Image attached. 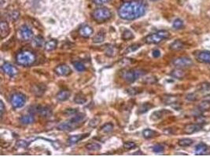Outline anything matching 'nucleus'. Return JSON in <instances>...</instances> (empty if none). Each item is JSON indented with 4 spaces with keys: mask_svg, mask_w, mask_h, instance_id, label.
Here are the masks:
<instances>
[{
    "mask_svg": "<svg viewBox=\"0 0 210 157\" xmlns=\"http://www.w3.org/2000/svg\"><path fill=\"white\" fill-rule=\"evenodd\" d=\"M147 9V3L143 0H131L120 6L118 15L123 20L133 21L143 17Z\"/></svg>",
    "mask_w": 210,
    "mask_h": 157,
    "instance_id": "f257e3e1",
    "label": "nucleus"
},
{
    "mask_svg": "<svg viewBox=\"0 0 210 157\" xmlns=\"http://www.w3.org/2000/svg\"><path fill=\"white\" fill-rule=\"evenodd\" d=\"M86 120L85 114L83 113H76V115L73 116L70 119L60 123L57 129L61 131H73L76 129L79 128L83 124Z\"/></svg>",
    "mask_w": 210,
    "mask_h": 157,
    "instance_id": "f03ea898",
    "label": "nucleus"
},
{
    "mask_svg": "<svg viewBox=\"0 0 210 157\" xmlns=\"http://www.w3.org/2000/svg\"><path fill=\"white\" fill-rule=\"evenodd\" d=\"M36 61V54L29 50H23L19 51L16 55V62L18 65L25 67L31 66Z\"/></svg>",
    "mask_w": 210,
    "mask_h": 157,
    "instance_id": "7ed1b4c3",
    "label": "nucleus"
},
{
    "mask_svg": "<svg viewBox=\"0 0 210 157\" xmlns=\"http://www.w3.org/2000/svg\"><path fill=\"white\" fill-rule=\"evenodd\" d=\"M145 73V71L140 69H124L120 73V76L124 81L128 83H134L138 79L144 76Z\"/></svg>",
    "mask_w": 210,
    "mask_h": 157,
    "instance_id": "20e7f679",
    "label": "nucleus"
},
{
    "mask_svg": "<svg viewBox=\"0 0 210 157\" xmlns=\"http://www.w3.org/2000/svg\"><path fill=\"white\" fill-rule=\"evenodd\" d=\"M170 37V33L166 30H161L157 32L151 33L145 38V42L147 44H158L162 40L167 39Z\"/></svg>",
    "mask_w": 210,
    "mask_h": 157,
    "instance_id": "39448f33",
    "label": "nucleus"
},
{
    "mask_svg": "<svg viewBox=\"0 0 210 157\" xmlns=\"http://www.w3.org/2000/svg\"><path fill=\"white\" fill-rule=\"evenodd\" d=\"M92 17L98 23H103L112 17V12L108 8H98L92 13Z\"/></svg>",
    "mask_w": 210,
    "mask_h": 157,
    "instance_id": "423d86ee",
    "label": "nucleus"
},
{
    "mask_svg": "<svg viewBox=\"0 0 210 157\" xmlns=\"http://www.w3.org/2000/svg\"><path fill=\"white\" fill-rule=\"evenodd\" d=\"M29 112L31 114H39L44 119L50 118L53 114V110L51 107L47 105H33L29 108Z\"/></svg>",
    "mask_w": 210,
    "mask_h": 157,
    "instance_id": "0eeeda50",
    "label": "nucleus"
},
{
    "mask_svg": "<svg viewBox=\"0 0 210 157\" xmlns=\"http://www.w3.org/2000/svg\"><path fill=\"white\" fill-rule=\"evenodd\" d=\"M172 65L179 69H187L191 67L194 65V62L188 57H179L172 61Z\"/></svg>",
    "mask_w": 210,
    "mask_h": 157,
    "instance_id": "6e6552de",
    "label": "nucleus"
},
{
    "mask_svg": "<svg viewBox=\"0 0 210 157\" xmlns=\"http://www.w3.org/2000/svg\"><path fill=\"white\" fill-rule=\"evenodd\" d=\"M26 102V96L22 93H15L10 98V103L15 108H20L25 105Z\"/></svg>",
    "mask_w": 210,
    "mask_h": 157,
    "instance_id": "1a4fd4ad",
    "label": "nucleus"
},
{
    "mask_svg": "<svg viewBox=\"0 0 210 157\" xmlns=\"http://www.w3.org/2000/svg\"><path fill=\"white\" fill-rule=\"evenodd\" d=\"M195 58L200 63L210 64V51L198 50L194 52Z\"/></svg>",
    "mask_w": 210,
    "mask_h": 157,
    "instance_id": "9d476101",
    "label": "nucleus"
},
{
    "mask_svg": "<svg viewBox=\"0 0 210 157\" xmlns=\"http://www.w3.org/2000/svg\"><path fill=\"white\" fill-rule=\"evenodd\" d=\"M20 36L24 41H30L33 38V32L27 25H23L20 28Z\"/></svg>",
    "mask_w": 210,
    "mask_h": 157,
    "instance_id": "9b49d317",
    "label": "nucleus"
},
{
    "mask_svg": "<svg viewBox=\"0 0 210 157\" xmlns=\"http://www.w3.org/2000/svg\"><path fill=\"white\" fill-rule=\"evenodd\" d=\"M172 112L168 109H161V110L155 111L153 112L151 116V119L152 121H158L160 119H163L165 116H167L168 115H170Z\"/></svg>",
    "mask_w": 210,
    "mask_h": 157,
    "instance_id": "f8f14e48",
    "label": "nucleus"
},
{
    "mask_svg": "<svg viewBox=\"0 0 210 157\" xmlns=\"http://www.w3.org/2000/svg\"><path fill=\"white\" fill-rule=\"evenodd\" d=\"M55 72L57 75H58V76H67L71 74L72 70H71L69 66H68L67 65L62 64V65H58V66L55 68Z\"/></svg>",
    "mask_w": 210,
    "mask_h": 157,
    "instance_id": "ddd939ff",
    "label": "nucleus"
},
{
    "mask_svg": "<svg viewBox=\"0 0 210 157\" xmlns=\"http://www.w3.org/2000/svg\"><path fill=\"white\" fill-rule=\"evenodd\" d=\"M2 70L5 74L7 76H10V77H13L18 73V71L14 67L13 65H11L10 63H5L2 65Z\"/></svg>",
    "mask_w": 210,
    "mask_h": 157,
    "instance_id": "4468645a",
    "label": "nucleus"
},
{
    "mask_svg": "<svg viewBox=\"0 0 210 157\" xmlns=\"http://www.w3.org/2000/svg\"><path fill=\"white\" fill-rule=\"evenodd\" d=\"M201 130V126L199 123H189L184 126L183 132L186 134H192Z\"/></svg>",
    "mask_w": 210,
    "mask_h": 157,
    "instance_id": "2eb2a0df",
    "label": "nucleus"
},
{
    "mask_svg": "<svg viewBox=\"0 0 210 157\" xmlns=\"http://www.w3.org/2000/svg\"><path fill=\"white\" fill-rule=\"evenodd\" d=\"M10 32V28L9 24L5 21H2L0 23V35H1V39L6 38L9 36Z\"/></svg>",
    "mask_w": 210,
    "mask_h": 157,
    "instance_id": "dca6fc26",
    "label": "nucleus"
},
{
    "mask_svg": "<svg viewBox=\"0 0 210 157\" xmlns=\"http://www.w3.org/2000/svg\"><path fill=\"white\" fill-rule=\"evenodd\" d=\"M46 90H47V87L45 86V84H43V83L35 84V85H33L32 88V93L37 97L43 95L45 93Z\"/></svg>",
    "mask_w": 210,
    "mask_h": 157,
    "instance_id": "f3484780",
    "label": "nucleus"
},
{
    "mask_svg": "<svg viewBox=\"0 0 210 157\" xmlns=\"http://www.w3.org/2000/svg\"><path fill=\"white\" fill-rule=\"evenodd\" d=\"M93 28L89 25H83L79 30V34L83 38H89L93 34Z\"/></svg>",
    "mask_w": 210,
    "mask_h": 157,
    "instance_id": "a211bd4d",
    "label": "nucleus"
},
{
    "mask_svg": "<svg viewBox=\"0 0 210 157\" xmlns=\"http://www.w3.org/2000/svg\"><path fill=\"white\" fill-rule=\"evenodd\" d=\"M89 135H90V134H76V135H72L70 136V137L68 138L67 141L69 144H76V143L79 142L80 141H81V140L84 139V138H86V137H89Z\"/></svg>",
    "mask_w": 210,
    "mask_h": 157,
    "instance_id": "6ab92c4d",
    "label": "nucleus"
},
{
    "mask_svg": "<svg viewBox=\"0 0 210 157\" xmlns=\"http://www.w3.org/2000/svg\"><path fill=\"white\" fill-rule=\"evenodd\" d=\"M170 76L173 78H176L178 80H182V79H184L187 76V73L183 70V69H179V68H176V69H173L172 72H170Z\"/></svg>",
    "mask_w": 210,
    "mask_h": 157,
    "instance_id": "aec40b11",
    "label": "nucleus"
},
{
    "mask_svg": "<svg viewBox=\"0 0 210 157\" xmlns=\"http://www.w3.org/2000/svg\"><path fill=\"white\" fill-rule=\"evenodd\" d=\"M70 96L71 92L69 90H62L57 94L56 98L60 101H65L70 98Z\"/></svg>",
    "mask_w": 210,
    "mask_h": 157,
    "instance_id": "412c9836",
    "label": "nucleus"
},
{
    "mask_svg": "<svg viewBox=\"0 0 210 157\" xmlns=\"http://www.w3.org/2000/svg\"><path fill=\"white\" fill-rule=\"evenodd\" d=\"M162 101L166 105H174L177 103L179 98L176 95H165L163 98H161Z\"/></svg>",
    "mask_w": 210,
    "mask_h": 157,
    "instance_id": "4be33fe9",
    "label": "nucleus"
},
{
    "mask_svg": "<svg viewBox=\"0 0 210 157\" xmlns=\"http://www.w3.org/2000/svg\"><path fill=\"white\" fill-rule=\"evenodd\" d=\"M184 47L185 44L183 42H182L181 40H176L169 46V49L173 51H179L184 49Z\"/></svg>",
    "mask_w": 210,
    "mask_h": 157,
    "instance_id": "5701e85b",
    "label": "nucleus"
},
{
    "mask_svg": "<svg viewBox=\"0 0 210 157\" xmlns=\"http://www.w3.org/2000/svg\"><path fill=\"white\" fill-rule=\"evenodd\" d=\"M197 90L204 95H208L210 94V83H207V82L201 83L197 87Z\"/></svg>",
    "mask_w": 210,
    "mask_h": 157,
    "instance_id": "b1692460",
    "label": "nucleus"
},
{
    "mask_svg": "<svg viewBox=\"0 0 210 157\" xmlns=\"http://www.w3.org/2000/svg\"><path fill=\"white\" fill-rule=\"evenodd\" d=\"M143 136L146 139H151V138H154V137L159 136V134L157 131L151 130V129H145L144 130H143Z\"/></svg>",
    "mask_w": 210,
    "mask_h": 157,
    "instance_id": "393cba45",
    "label": "nucleus"
},
{
    "mask_svg": "<svg viewBox=\"0 0 210 157\" xmlns=\"http://www.w3.org/2000/svg\"><path fill=\"white\" fill-rule=\"evenodd\" d=\"M20 121L24 125H29L34 123L35 118L33 116V114H29V115H25L22 116L20 119Z\"/></svg>",
    "mask_w": 210,
    "mask_h": 157,
    "instance_id": "a878e982",
    "label": "nucleus"
},
{
    "mask_svg": "<svg viewBox=\"0 0 210 157\" xmlns=\"http://www.w3.org/2000/svg\"><path fill=\"white\" fill-rule=\"evenodd\" d=\"M208 148L206 144L204 143H199L195 147V154L196 155H204L208 152Z\"/></svg>",
    "mask_w": 210,
    "mask_h": 157,
    "instance_id": "bb28decb",
    "label": "nucleus"
},
{
    "mask_svg": "<svg viewBox=\"0 0 210 157\" xmlns=\"http://www.w3.org/2000/svg\"><path fill=\"white\" fill-rule=\"evenodd\" d=\"M58 47V41L55 39H51L45 43L44 48L47 51H52L55 50Z\"/></svg>",
    "mask_w": 210,
    "mask_h": 157,
    "instance_id": "cd10ccee",
    "label": "nucleus"
},
{
    "mask_svg": "<svg viewBox=\"0 0 210 157\" xmlns=\"http://www.w3.org/2000/svg\"><path fill=\"white\" fill-rule=\"evenodd\" d=\"M154 107V105L151 103H143L138 108V113L139 114H143L145 112H148L151 108H152Z\"/></svg>",
    "mask_w": 210,
    "mask_h": 157,
    "instance_id": "c85d7f7f",
    "label": "nucleus"
},
{
    "mask_svg": "<svg viewBox=\"0 0 210 157\" xmlns=\"http://www.w3.org/2000/svg\"><path fill=\"white\" fill-rule=\"evenodd\" d=\"M197 108L199 112H207L210 110V101H203L200 102V104L197 106Z\"/></svg>",
    "mask_w": 210,
    "mask_h": 157,
    "instance_id": "c756f323",
    "label": "nucleus"
},
{
    "mask_svg": "<svg viewBox=\"0 0 210 157\" xmlns=\"http://www.w3.org/2000/svg\"><path fill=\"white\" fill-rule=\"evenodd\" d=\"M105 40V32L103 31H99L93 38L94 43H101Z\"/></svg>",
    "mask_w": 210,
    "mask_h": 157,
    "instance_id": "7c9ffc66",
    "label": "nucleus"
},
{
    "mask_svg": "<svg viewBox=\"0 0 210 157\" xmlns=\"http://www.w3.org/2000/svg\"><path fill=\"white\" fill-rule=\"evenodd\" d=\"M74 102H76L78 105H83V104H85L87 102V98L83 94L79 93V94H77L75 96Z\"/></svg>",
    "mask_w": 210,
    "mask_h": 157,
    "instance_id": "2f4dec72",
    "label": "nucleus"
},
{
    "mask_svg": "<svg viewBox=\"0 0 210 157\" xmlns=\"http://www.w3.org/2000/svg\"><path fill=\"white\" fill-rule=\"evenodd\" d=\"M193 143H194V141L192 139H190V138H187V137H186V138H182V139L178 141V144L181 147H189L190 146V145H192Z\"/></svg>",
    "mask_w": 210,
    "mask_h": 157,
    "instance_id": "473e14b6",
    "label": "nucleus"
},
{
    "mask_svg": "<svg viewBox=\"0 0 210 157\" xmlns=\"http://www.w3.org/2000/svg\"><path fill=\"white\" fill-rule=\"evenodd\" d=\"M85 148H87V150H89V151L96 152V151H98V150L101 149V144L96 142L88 143L87 144H86Z\"/></svg>",
    "mask_w": 210,
    "mask_h": 157,
    "instance_id": "72a5a7b5",
    "label": "nucleus"
},
{
    "mask_svg": "<svg viewBox=\"0 0 210 157\" xmlns=\"http://www.w3.org/2000/svg\"><path fill=\"white\" fill-rule=\"evenodd\" d=\"M113 128H114V126L113 124L111 123H108L104 124L103 126L101 127V131L103 132V133H105V134H108V133H110L113 130Z\"/></svg>",
    "mask_w": 210,
    "mask_h": 157,
    "instance_id": "f704fd0d",
    "label": "nucleus"
},
{
    "mask_svg": "<svg viewBox=\"0 0 210 157\" xmlns=\"http://www.w3.org/2000/svg\"><path fill=\"white\" fill-rule=\"evenodd\" d=\"M121 37L122 39L124 40H131L134 38V35H133V33L130 30L126 29V30H124V31L123 32V33H122Z\"/></svg>",
    "mask_w": 210,
    "mask_h": 157,
    "instance_id": "c9c22d12",
    "label": "nucleus"
},
{
    "mask_svg": "<svg viewBox=\"0 0 210 157\" xmlns=\"http://www.w3.org/2000/svg\"><path fill=\"white\" fill-rule=\"evenodd\" d=\"M44 38H43L42 36H36V37H35L34 39H33V44H34L36 47H40L43 46V44H44Z\"/></svg>",
    "mask_w": 210,
    "mask_h": 157,
    "instance_id": "e433bc0d",
    "label": "nucleus"
},
{
    "mask_svg": "<svg viewBox=\"0 0 210 157\" xmlns=\"http://www.w3.org/2000/svg\"><path fill=\"white\" fill-rule=\"evenodd\" d=\"M73 66L76 69V71L78 72H84L86 70V66L83 65L82 62H76L73 63Z\"/></svg>",
    "mask_w": 210,
    "mask_h": 157,
    "instance_id": "4c0bfd02",
    "label": "nucleus"
},
{
    "mask_svg": "<svg viewBox=\"0 0 210 157\" xmlns=\"http://www.w3.org/2000/svg\"><path fill=\"white\" fill-rule=\"evenodd\" d=\"M172 27L174 28L175 29H181L183 27V21L179 19V18H177L176 20L173 21V24H172Z\"/></svg>",
    "mask_w": 210,
    "mask_h": 157,
    "instance_id": "58836bf2",
    "label": "nucleus"
},
{
    "mask_svg": "<svg viewBox=\"0 0 210 157\" xmlns=\"http://www.w3.org/2000/svg\"><path fill=\"white\" fill-rule=\"evenodd\" d=\"M8 17H9V18L11 21H17L19 18V17H20V13L17 10L10 11L8 13Z\"/></svg>",
    "mask_w": 210,
    "mask_h": 157,
    "instance_id": "ea45409f",
    "label": "nucleus"
},
{
    "mask_svg": "<svg viewBox=\"0 0 210 157\" xmlns=\"http://www.w3.org/2000/svg\"><path fill=\"white\" fill-rule=\"evenodd\" d=\"M100 122H101V119H100V118H98V117L93 118L92 119L90 120L88 125H89V126H91V127H92V128H94V127H97V126H98Z\"/></svg>",
    "mask_w": 210,
    "mask_h": 157,
    "instance_id": "a19ab883",
    "label": "nucleus"
},
{
    "mask_svg": "<svg viewBox=\"0 0 210 157\" xmlns=\"http://www.w3.org/2000/svg\"><path fill=\"white\" fill-rule=\"evenodd\" d=\"M140 47H141V44H139V43L132 44V45L129 46V47H128V49L125 50V53L134 52V51L137 50L138 49H139Z\"/></svg>",
    "mask_w": 210,
    "mask_h": 157,
    "instance_id": "79ce46f5",
    "label": "nucleus"
},
{
    "mask_svg": "<svg viewBox=\"0 0 210 157\" xmlns=\"http://www.w3.org/2000/svg\"><path fill=\"white\" fill-rule=\"evenodd\" d=\"M140 88H138V87H131V88L127 89V93L131 96H134L136 94H139L141 91H140Z\"/></svg>",
    "mask_w": 210,
    "mask_h": 157,
    "instance_id": "37998d69",
    "label": "nucleus"
},
{
    "mask_svg": "<svg viewBox=\"0 0 210 157\" xmlns=\"http://www.w3.org/2000/svg\"><path fill=\"white\" fill-rule=\"evenodd\" d=\"M165 151V147L162 145V144H155L154 147H153V152H155V153H161Z\"/></svg>",
    "mask_w": 210,
    "mask_h": 157,
    "instance_id": "c03bdc74",
    "label": "nucleus"
},
{
    "mask_svg": "<svg viewBox=\"0 0 210 157\" xmlns=\"http://www.w3.org/2000/svg\"><path fill=\"white\" fill-rule=\"evenodd\" d=\"M136 146V144L134 141H127V142L124 143L123 148L125 150H131L134 148Z\"/></svg>",
    "mask_w": 210,
    "mask_h": 157,
    "instance_id": "a18cd8bd",
    "label": "nucleus"
},
{
    "mask_svg": "<svg viewBox=\"0 0 210 157\" xmlns=\"http://www.w3.org/2000/svg\"><path fill=\"white\" fill-rule=\"evenodd\" d=\"M29 142L25 140H18L16 142V147L17 148H27L29 146Z\"/></svg>",
    "mask_w": 210,
    "mask_h": 157,
    "instance_id": "49530a36",
    "label": "nucleus"
},
{
    "mask_svg": "<svg viewBox=\"0 0 210 157\" xmlns=\"http://www.w3.org/2000/svg\"><path fill=\"white\" fill-rule=\"evenodd\" d=\"M115 49L113 47H109L105 51V54L109 57H113L115 55Z\"/></svg>",
    "mask_w": 210,
    "mask_h": 157,
    "instance_id": "de8ad7c7",
    "label": "nucleus"
},
{
    "mask_svg": "<svg viewBox=\"0 0 210 157\" xmlns=\"http://www.w3.org/2000/svg\"><path fill=\"white\" fill-rule=\"evenodd\" d=\"M186 99L189 101H194L197 100V95H196L194 93H192V94H189L186 96Z\"/></svg>",
    "mask_w": 210,
    "mask_h": 157,
    "instance_id": "09e8293b",
    "label": "nucleus"
},
{
    "mask_svg": "<svg viewBox=\"0 0 210 157\" xmlns=\"http://www.w3.org/2000/svg\"><path fill=\"white\" fill-rule=\"evenodd\" d=\"M67 116H74V115H76V113H77V109H67V110L65 111V112Z\"/></svg>",
    "mask_w": 210,
    "mask_h": 157,
    "instance_id": "8fccbe9b",
    "label": "nucleus"
},
{
    "mask_svg": "<svg viewBox=\"0 0 210 157\" xmlns=\"http://www.w3.org/2000/svg\"><path fill=\"white\" fill-rule=\"evenodd\" d=\"M157 81H158V80H157V78L154 77V76H151V77H148L146 79V82H147V83H149V84H152V83H156Z\"/></svg>",
    "mask_w": 210,
    "mask_h": 157,
    "instance_id": "3c124183",
    "label": "nucleus"
},
{
    "mask_svg": "<svg viewBox=\"0 0 210 157\" xmlns=\"http://www.w3.org/2000/svg\"><path fill=\"white\" fill-rule=\"evenodd\" d=\"M5 105H4V103L3 101H0V112H1V117L2 118V116H3V114L4 112H5Z\"/></svg>",
    "mask_w": 210,
    "mask_h": 157,
    "instance_id": "603ef678",
    "label": "nucleus"
},
{
    "mask_svg": "<svg viewBox=\"0 0 210 157\" xmlns=\"http://www.w3.org/2000/svg\"><path fill=\"white\" fill-rule=\"evenodd\" d=\"M110 0H93V2L97 5H102V4L107 3L109 2Z\"/></svg>",
    "mask_w": 210,
    "mask_h": 157,
    "instance_id": "864d4df0",
    "label": "nucleus"
},
{
    "mask_svg": "<svg viewBox=\"0 0 210 157\" xmlns=\"http://www.w3.org/2000/svg\"><path fill=\"white\" fill-rule=\"evenodd\" d=\"M152 55H153V57L155 58H159V57L161 56V51H160L159 50H154L152 52Z\"/></svg>",
    "mask_w": 210,
    "mask_h": 157,
    "instance_id": "5fc2aeb1",
    "label": "nucleus"
},
{
    "mask_svg": "<svg viewBox=\"0 0 210 157\" xmlns=\"http://www.w3.org/2000/svg\"><path fill=\"white\" fill-rule=\"evenodd\" d=\"M133 59H130V58H124V59L122 60V62H124V65H130V64L132 63V61Z\"/></svg>",
    "mask_w": 210,
    "mask_h": 157,
    "instance_id": "6e6d98bb",
    "label": "nucleus"
},
{
    "mask_svg": "<svg viewBox=\"0 0 210 157\" xmlns=\"http://www.w3.org/2000/svg\"><path fill=\"white\" fill-rule=\"evenodd\" d=\"M151 1H153V2H155V1H158V0H151Z\"/></svg>",
    "mask_w": 210,
    "mask_h": 157,
    "instance_id": "4d7b16f0",
    "label": "nucleus"
}]
</instances>
